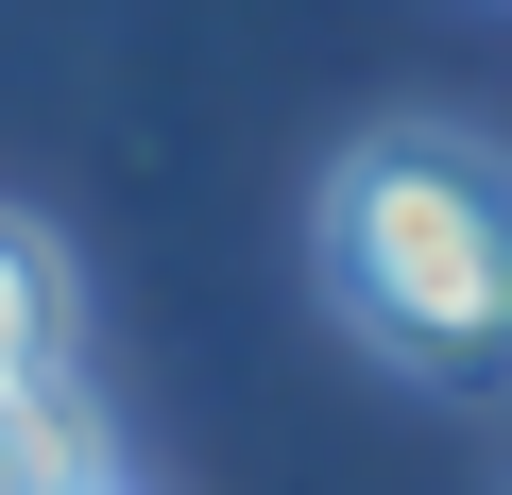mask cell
I'll use <instances>...</instances> for the list:
<instances>
[{
    "label": "cell",
    "instance_id": "3957f363",
    "mask_svg": "<svg viewBox=\"0 0 512 495\" xmlns=\"http://www.w3.org/2000/svg\"><path fill=\"white\" fill-rule=\"evenodd\" d=\"M18 376H69V257L35 222H0V393Z\"/></svg>",
    "mask_w": 512,
    "mask_h": 495
},
{
    "label": "cell",
    "instance_id": "277c9868",
    "mask_svg": "<svg viewBox=\"0 0 512 495\" xmlns=\"http://www.w3.org/2000/svg\"><path fill=\"white\" fill-rule=\"evenodd\" d=\"M86 495H120V478H86Z\"/></svg>",
    "mask_w": 512,
    "mask_h": 495
},
{
    "label": "cell",
    "instance_id": "6da1fadb",
    "mask_svg": "<svg viewBox=\"0 0 512 495\" xmlns=\"http://www.w3.org/2000/svg\"><path fill=\"white\" fill-rule=\"evenodd\" d=\"M325 291L427 393H512V154L393 120L325 171Z\"/></svg>",
    "mask_w": 512,
    "mask_h": 495
},
{
    "label": "cell",
    "instance_id": "7a4b0ae2",
    "mask_svg": "<svg viewBox=\"0 0 512 495\" xmlns=\"http://www.w3.org/2000/svg\"><path fill=\"white\" fill-rule=\"evenodd\" d=\"M86 478H103L86 393L69 376H18V393H0V495H86Z\"/></svg>",
    "mask_w": 512,
    "mask_h": 495
}]
</instances>
